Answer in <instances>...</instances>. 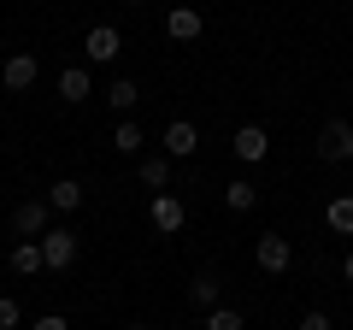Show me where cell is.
<instances>
[{
    "label": "cell",
    "mask_w": 353,
    "mask_h": 330,
    "mask_svg": "<svg viewBox=\"0 0 353 330\" xmlns=\"http://www.w3.org/2000/svg\"><path fill=\"white\" fill-rule=\"evenodd\" d=\"M48 218H53L48 195H41V201H18V206H12V230H18V242H41V236L53 230Z\"/></svg>",
    "instance_id": "cell-1"
},
{
    "label": "cell",
    "mask_w": 353,
    "mask_h": 330,
    "mask_svg": "<svg viewBox=\"0 0 353 330\" xmlns=\"http://www.w3.org/2000/svg\"><path fill=\"white\" fill-rule=\"evenodd\" d=\"M253 260H259V271L283 278V271L294 266V242H289V236H271V230H265V236L253 242Z\"/></svg>",
    "instance_id": "cell-2"
},
{
    "label": "cell",
    "mask_w": 353,
    "mask_h": 330,
    "mask_svg": "<svg viewBox=\"0 0 353 330\" xmlns=\"http://www.w3.org/2000/svg\"><path fill=\"white\" fill-rule=\"evenodd\" d=\"M318 159H324V165L353 159V124H347V118H330V124L318 130Z\"/></svg>",
    "instance_id": "cell-3"
},
{
    "label": "cell",
    "mask_w": 353,
    "mask_h": 330,
    "mask_svg": "<svg viewBox=\"0 0 353 330\" xmlns=\"http://www.w3.org/2000/svg\"><path fill=\"white\" fill-rule=\"evenodd\" d=\"M148 218H153V230H159V236H176V230L189 224V206L176 201L171 189H159V195H153V206H148Z\"/></svg>",
    "instance_id": "cell-4"
},
{
    "label": "cell",
    "mask_w": 353,
    "mask_h": 330,
    "mask_svg": "<svg viewBox=\"0 0 353 330\" xmlns=\"http://www.w3.org/2000/svg\"><path fill=\"white\" fill-rule=\"evenodd\" d=\"M77 266V236L71 230H48L41 236V271H71Z\"/></svg>",
    "instance_id": "cell-5"
},
{
    "label": "cell",
    "mask_w": 353,
    "mask_h": 330,
    "mask_svg": "<svg viewBox=\"0 0 353 330\" xmlns=\"http://www.w3.org/2000/svg\"><path fill=\"white\" fill-rule=\"evenodd\" d=\"M83 53H88V59H94V65H112L118 53H124V36H118L112 24H94V30H88V36H83Z\"/></svg>",
    "instance_id": "cell-6"
},
{
    "label": "cell",
    "mask_w": 353,
    "mask_h": 330,
    "mask_svg": "<svg viewBox=\"0 0 353 330\" xmlns=\"http://www.w3.org/2000/svg\"><path fill=\"white\" fill-rule=\"evenodd\" d=\"M159 142H165V159H189V153L201 148V130H194L189 118H171V124H165V136H159Z\"/></svg>",
    "instance_id": "cell-7"
},
{
    "label": "cell",
    "mask_w": 353,
    "mask_h": 330,
    "mask_svg": "<svg viewBox=\"0 0 353 330\" xmlns=\"http://www.w3.org/2000/svg\"><path fill=\"white\" fill-rule=\"evenodd\" d=\"M165 36H171V41H201L206 36V18L194 12V6H171V12H165Z\"/></svg>",
    "instance_id": "cell-8"
},
{
    "label": "cell",
    "mask_w": 353,
    "mask_h": 330,
    "mask_svg": "<svg viewBox=\"0 0 353 330\" xmlns=\"http://www.w3.org/2000/svg\"><path fill=\"white\" fill-rule=\"evenodd\" d=\"M236 159H248V165H259V159H271V136H265V124H241L236 130Z\"/></svg>",
    "instance_id": "cell-9"
},
{
    "label": "cell",
    "mask_w": 353,
    "mask_h": 330,
    "mask_svg": "<svg viewBox=\"0 0 353 330\" xmlns=\"http://www.w3.org/2000/svg\"><path fill=\"white\" fill-rule=\"evenodd\" d=\"M0 83L12 95H24V89H36V53H12V59L0 65Z\"/></svg>",
    "instance_id": "cell-10"
},
{
    "label": "cell",
    "mask_w": 353,
    "mask_h": 330,
    "mask_svg": "<svg viewBox=\"0 0 353 330\" xmlns=\"http://www.w3.org/2000/svg\"><path fill=\"white\" fill-rule=\"evenodd\" d=\"M88 95H94V83H88V65H65V71H59V101L83 106Z\"/></svg>",
    "instance_id": "cell-11"
},
{
    "label": "cell",
    "mask_w": 353,
    "mask_h": 330,
    "mask_svg": "<svg viewBox=\"0 0 353 330\" xmlns=\"http://www.w3.org/2000/svg\"><path fill=\"white\" fill-rule=\"evenodd\" d=\"M48 206H53V213H77V206H83V183H77V177L48 183Z\"/></svg>",
    "instance_id": "cell-12"
},
{
    "label": "cell",
    "mask_w": 353,
    "mask_h": 330,
    "mask_svg": "<svg viewBox=\"0 0 353 330\" xmlns=\"http://www.w3.org/2000/svg\"><path fill=\"white\" fill-rule=\"evenodd\" d=\"M112 148H118V153H130V159H136V153L148 148V136H141V124H136V118H118V130H112Z\"/></svg>",
    "instance_id": "cell-13"
},
{
    "label": "cell",
    "mask_w": 353,
    "mask_h": 330,
    "mask_svg": "<svg viewBox=\"0 0 353 330\" xmlns=\"http://www.w3.org/2000/svg\"><path fill=\"white\" fill-rule=\"evenodd\" d=\"M224 206H230V213H253V206H259V189H253L248 177L224 183Z\"/></svg>",
    "instance_id": "cell-14"
},
{
    "label": "cell",
    "mask_w": 353,
    "mask_h": 330,
    "mask_svg": "<svg viewBox=\"0 0 353 330\" xmlns=\"http://www.w3.org/2000/svg\"><path fill=\"white\" fill-rule=\"evenodd\" d=\"M324 224L336 230V236H353V195H336V201L324 206Z\"/></svg>",
    "instance_id": "cell-15"
},
{
    "label": "cell",
    "mask_w": 353,
    "mask_h": 330,
    "mask_svg": "<svg viewBox=\"0 0 353 330\" xmlns=\"http://www.w3.org/2000/svg\"><path fill=\"white\" fill-rule=\"evenodd\" d=\"M136 101H141V95H136V83H130V77H118L112 89H106V106H112L118 118H130V113H136Z\"/></svg>",
    "instance_id": "cell-16"
},
{
    "label": "cell",
    "mask_w": 353,
    "mask_h": 330,
    "mask_svg": "<svg viewBox=\"0 0 353 330\" xmlns=\"http://www.w3.org/2000/svg\"><path fill=\"white\" fill-rule=\"evenodd\" d=\"M189 301L201 307V313H212V307H224V301H218V278H212V271H201V278L189 283Z\"/></svg>",
    "instance_id": "cell-17"
},
{
    "label": "cell",
    "mask_w": 353,
    "mask_h": 330,
    "mask_svg": "<svg viewBox=\"0 0 353 330\" xmlns=\"http://www.w3.org/2000/svg\"><path fill=\"white\" fill-rule=\"evenodd\" d=\"M12 271H18V278H36V271H41V242H18V248H12Z\"/></svg>",
    "instance_id": "cell-18"
},
{
    "label": "cell",
    "mask_w": 353,
    "mask_h": 330,
    "mask_svg": "<svg viewBox=\"0 0 353 330\" xmlns=\"http://www.w3.org/2000/svg\"><path fill=\"white\" fill-rule=\"evenodd\" d=\"M141 183H148V189L159 195L165 183H171V159H165V153H153V159H141Z\"/></svg>",
    "instance_id": "cell-19"
},
{
    "label": "cell",
    "mask_w": 353,
    "mask_h": 330,
    "mask_svg": "<svg viewBox=\"0 0 353 330\" xmlns=\"http://www.w3.org/2000/svg\"><path fill=\"white\" fill-rule=\"evenodd\" d=\"M206 330H248V318H241V307H212L206 313Z\"/></svg>",
    "instance_id": "cell-20"
},
{
    "label": "cell",
    "mask_w": 353,
    "mask_h": 330,
    "mask_svg": "<svg viewBox=\"0 0 353 330\" xmlns=\"http://www.w3.org/2000/svg\"><path fill=\"white\" fill-rule=\"evenodd\" d=\"M18 318H24V307L12 295H0V330H18Z\"/></svg>",
    "instance_id": "cell-21"
},
{
    "label": "cell",
    "mask_w": 353,
    "mask_h": 330,
    "mask_svg": "<svg viewBox=\"0 0 353 330\" xmlns=\"http://www.w3.org/2000/svg\"><path fill=\"white\" fill-rule=\"evenodd\" d=\"M301 330H336V324H330V313H318V307H312V313L301 318Z\"/></svg>",
    "instance_id": "cell-22"
},
{
    "label": "cell",
    "mask_w": 353,
    "mask_h": 330,
    "mask_svg": "<svg viewBox=\"0 0 353 330\" xmlns=\"http://www.w3.org/2000/svg\"><path fill=\"white\" fill-rule=\"evenodd\" d=\"M36 330H71V324H65L59 313H41V318H36Z\"/></svg>",
    "instance_id": "cell-23"
},
{
    "label": "cell",
    "mask_w": 353,
    "mask_h": 330,
    "mask_svg": "<svg viewBox=\"0 0 353 330\" xmlns=\"http://www.w3.org/2000/svg\"><path fill=\"white\" fill-rule=\"evenodd\" d=\"M341 278H347V283H353V254H347V260H341Z\"/></svg>",
    "instance_id": "cell-24"
},
{
    "label": "cell",
    "mask_w": 353,
    "mask_h": 330,
    "mask_svg": "<svg viewBox=\"0 0 353 330\" xmlns=\"http://www.w3.org/2000/svg\"><path fill=\"white\" fill-rule=\"evenodd\" d=\"M130 330H148V324H130Z\"/></svg>",
    "instance_id": "cell-25"
},
{
    "label": "cell",
    "mask_w": 353,
    "mask_h": 330,
    "mask_svg": "<svg viewBox=\"0 0 353 330\" xmlns=\"http://www.w3.org/2000/svg\"><path fill=\"white\" fill-rule=\"evenodd\" d=\"M130 6H141V0H130Z\"/></svg>",
    "instance_id": "cell-26"
}]
</instances>
